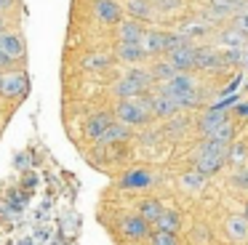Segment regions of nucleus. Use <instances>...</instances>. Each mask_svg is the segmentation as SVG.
Masks as SVG:
<instances>
[{"mask_svg":"<svg viewBox=\"0 0 248 245\" xmlns=\"http://www.w3.org/2000/svg\"><path fill=\"white\" fill-rule=\"evenodd\" d=\"M131 181H136V186H147L150 176H147V173H134L131 179H125V184H131ZM125 184H123V186H125Z\"/></svg>","mask_w":248,"mask_h":245,"instance_id":"34","label":"nucleus"},{"mask_svg":"<svg viewBox=\"0 0 248 245\" xmlns=\"http://www.w3.org/2000/svg\"><path fill=\"white\" fill-rule=\"evenodd\" d=\"M0 51L8 53V56H14V59H22L24 56L22 35H16V32H0Z\"/></svg>","mask_w":248,"mask_h":245,"instance_id":"12","label":"nucleus"},{"mask_svg":"<svg viewBox=\"0 0 248 245\" xmlns=\"http://www.w3.org/2000/svg\"><path fill=\"white\" fill-rule=\"evenodd\" d=\"M198 67L200 69H221V67H227L224 53L214 51V48H198Z\"/></svg>","mask_w":248,"mask_h":245,"instance_id":"14","label":"nucleus"},{"mask_svg":"<svg viewBox=\"0 0 248 245\" xmlns=\"http://www.w3.org/2000/svg\"><path fill=\"white\" fill-rule=\"evenodd\" d=\"M93 14H96V19L104 21V24H115V21H120L123 11H120V3H115V0H99Z\"/></svg>","mask_w":248,"mask_h":245,"instance_id":"13","label":"nucleus"},{"mask_svg":"<svg viewBox=\"0 0 248 245\" xmlns=\"http://www.w3.org/2000/svg\"><path fill=\"white\" fill-rule=\"evenodd\" d=\"M30 91V77L22 69H3L0 72V96L3 99H22Z\"/></svg>","mask_w":248,"mask_h":245,"instance_id":"4","label":"nucleus"},{"mask_svg":"<svg viewBox=\"0 0 248 245\" xmlns=\"http://www.w3.org/2000/svg\"><path fill=\"white\" fill-rule=\"evenodd\" d=\"M224 122H230V120L224 117V112H221V109H214V112H208V115L200 117V120H198V128L203 131V136H211V133H214L216 128H221Z\"/></svg>","mask_w":248,"mask_h":245,"instance_id":"16","label":"nucleus"},{"mask_svg":"<svg viewBox=\"0 0 248 245\" xmlns=\"http://www.w3.org/2000/svg\"><path fill=\"white\" fill-rule=\"evenodd\" d=\"M125 138H131V125L115 120L112 125L104 131V136L99 138V144H102V147H112V144H120V141H125Z\"/></svg>","mask_w":248,"mask_h":245,"instance_id":"11","label":"nucleus"},{"mask_svg":"<svg viewBox=\"0 0 248 245\" xmlns=\"http://www.w3.org/2000/svg\"><path fill=\"white\" fill-rule=\"evenodd\" d=\"M232 184H235L237 189H248V168L237 170V173L232 176Z\"/></svg>","mask_w":248,"mask_h":245,"instance_id":"30","label":"nucleus"},{"mask_svg":"<svg viewBox=\"0 0 248 245\" xmlns=\"http://www.w3.org/2000/svg\"><path fill=\"white\" fill-rule=\"evenodd\" d=\"M160 232H171V234H176L179 232V227H182V216H179L176 211H163V216L157 218V224H155Z\"/></svg>","mask_w":248,"mask_h":245,"instance_id":"21","label":"nucleus"},{"mask_svg":"<svg viewBox=\"0 0 248 245\" xmlns=\"http://www.w3.org/2000/svg\"><path fill=\"white\" fill-rule=\"evenodd\" d=\"M112 64V56L109 53H88L86 59H83V67L86 69H104Z\"/></svg>","mask_w":248,"mask_h":245,"instance_id":"25","label":"nucleus"},{"mask_svg":"<svg viewBox=\"0 0 248 245\" xmlns=\"http://www.w3.org/2000/svg\"><path fill=\"white\" fill-rule=\"evenodd\" d=\"M120 232H123L128 240H141V237H147V232H150V224H147L141 216H125L123 221H120Z\"/></svg>","mask_w":248,"mask_h":245,"instance_id":"9","label":"nucleus"},{"mask_svg":"<svg viewBox=\"0 0 248 245\" xmlns=\"http://www.w3.org/2000/svg\"><path fill=\"white\" fill-rule=\"evenodd\" d=\"M16 61H19V59H14V56H8V53L0 51V72H3V69H11Z\"/></svg>","mask_w":248,"mask_h":245,"instance_id":"33","label":"nucleus"},{"mask_svg":"<svg viewBox=\"0 0 248 245\" xmlns=\"http://www.w3.org/2000/svg\"><path fill=\"white\" fill-rule=\"evenodd\" d=\"M246 157V149H240V147H232V152H230V160H243Z\"/></svg>","mask_w":248,"mask_h":245,"instance_id":"37","label":"nucleus"},{"mask_svg":"<svg viewBox=\"0 0 248 245\" xmlns=\"http://www.w3.org/2000/svg\"><path fill=\"white\" fill-rule=\"evenodd\" d=\"M150 245H179V240H176V234H171V232L155 229V232L150 234Z\"/></svg>","mask_w":248,"mask_h":245,"instance_id":"26","label":"nucleus"},{"mask_svg":"<svg viewBox=\"0 0 248 245\" xmlns=\"http://www.w3.org/2000/svg\"><path fill=\"white\" fill-rule=\"evenodd\" d=\"M163 93L171 96L182 109H184V107H195V104H198V85H195V80L189 77L187 72H179L173 80L163 83Z\"/></svg>","mask_w":248,"mask_h":245,"instance_id":"2","label":"nucleus"},{"mask_svg":"<svg viewBox=\"0 0 248 245\" xmlns=\"http://www.w3.org/2000/svg\"><path fill=\"white\" fill-rule=\"evenodd\" d=\"M176 75H179V69L173 67V64L168 61V59H166V61H160V64H155V67H152V77H155V80H160V83H168V80H173Z\"/></svg>","mask_w":248,"mask_h":245,"instance_id":"23","label":"nucleus"},{"mask_svg":"<svg viewBox=\"0 0 248 245\" xmlns=\"http://www.w3.org/2000/svg\"><path fill=\"white\" fill-rule=\"evenodd\" d=\"M152 83V75L144 72V69H134V72L123 75V77L115 83V96L118 99H136V96L147 93V88H150Z\"/></svg>","mask_w":248,"mask_h":245,"instance_id":"3","label":"nucleus"},{"mask_svg":"<svg viewBox=\"0 0 248 245\" xmlns=\"http://www.w3.org/2000/svg\"><path fill=\"white\" fill-rule=\"evenodd\" d=\"M205 179H208L205 173H200L198 168H192L189 173H184V176H182V181H179V184H182L187 192H200V189L205 186Z\"/></svg>","mask_w":248,"mask_h":245,"instance_id":"22","label":"nucleus"},{"mask_svg":"<svg viewBox=\"0 0 248 245\" xmlns=\"http://www.w3.org/2000/svg\"><path fill=\"white\" fill-rule=\"evenodd\" d=\"M166 43H168V32L152 30V32H147V35H144L141 48L147 51V56H150V53H166Z\"/></svg>","mask_w":248,"mask_h":245,"instance_id":"15","label":"nucleus"},{"mask_svg":"<svg viewBox=\"0 0 248 245\" xmlns=\"http://www.w3.org/2000/svg\"><path fill=\"white\" fill-rule=\"evenodd\" d=\"M205 30H208V24H205V21H200V19H192V21H187V24H184L179 32H184V35H195V32H200V35H203Z\"/></svg>","mask_w":248,"mask_h":245,"instance_id":"29","label":"nucleus"},{"mask_svg":"<svg viewBox=\"0 0 248 245\" xmlns=\"http://www.w3.org/2000/svg\"><path fill=\"white\" fill-rule=\"evenodd\" d=\"M232 24H235V30H240L243 35H248V16H243V14H237L235 19H232Z\"/></svg>","mask_w":248,"mask_h":245,"instance_id":"32","label":"nucleus"},{"mask_svg":"<svg viewBox=\"0 0 248 245\" xmlns=\"http://www.w3.org/2000/svg\"><path fill=\"white\" fill-rule=\"evenodd\" d=\"M189 237H192L195 245H205L211 240V232H208V227H205V224H198V227L192 229V234H189Z\"/></svg>","mask_w":248,"mask_h":245,"instance_id":"28","label":"nucleus"},{"mask_svg":"<svg viewBox=\"0 0 248 245\" xmlns=\"http://www.w3.org/2000/svg\"><path fill=\"white\" fill-rule=\"evenodd\" d=\"M147 99H150V112L152 115H157V117H171V115H176L182 107L176 104V101L171 99L168 93H147Z\"/></svg>","mask_w":248,"mask_h":245,"instance_id":"7","label":"nucleus"},{"mask_svg":"<svg viewBox=\"0 0 248 245\" xmlns=\"http://www.w3.org/2000/svg\"><path fill=\"white\" fill-rule=\"evenodd\" d=\"M96 3H99V0H96Z\"/></svg>","mask_w":248,"mask_h":245,"instance_id":"42","label":"nucleus"},{"mask_svg":"<svg viewBox=\"0 0 248 245\" xmlns=\"http://www.w3.org/2000/svg\"><path fill=\"white\" fill-rule=\"evenodd\" d=\"M118 56L123 59V61H141V59L147 56V51L141 48V43H120Z\"/></svg>","mask_w":248,"mask_h":245,"instance_id":"20","label":"nucleus"},{"mask_svg":"<svg viewBox=\"0 0 248 245\" xmlns=\"http://www.w3.org/2000/svg\"><path fill=\"white\" fill-rule=\"evenodd\" d=\"M227 234L232 240H237V243H243L248 237V218L246 216H230L227 218Z\"/></svg>","mask_w":248,"mask_h":245,"instance_id":"18","label":"nucleus"},{"mask_svg":"<svg viewBox=\"0 0 248 245\" xmlns=\"http://www.w3.org/2000/svg\"><path fill=\"white\" fill-rule=\"evenodd\" d=\"M166 208L160 205V200H141L139 202V216L144 218L147 224H157V218L163 216Z\"/></svg>","mask_w":248,"mask_h":245,"instance_id":"19","label":"nucleus"},{"mask_svg":"<svg viewBox=\"0 0 248 245\" xmlns=\"http://www.w3.org/2000/svg\"><path fill=\"white\" fill-rule=\"evenodd\" d=\"M230 141H216V138H205L203 144H200L198 154H195V168L200 170V173L211 176L216 173V170L221 168V165L230 160Z\"/></svg>","mask_w":248,"mask_h":245,"instance_id":"1","label":"nucleus"},{"mask_svg":"<svg viewBox=\"0 0 248 245\" xmlns=\"http://www.w3.org/2000/svg\"><path fill=\"white\" fill-rule=\"evenodd\" d=\"M240 56H243V48H227L224 51V61L227 64H240Z\"/></svg>","mask_w":248,"mask_h":245,"instance_id":"31","label":"nucleus"},{"mask_svg":"<svg viewBox=\"0 0 248 245\" xmlns=\"http://www.w3.org/2000/svg\"><path fill=\"white\" fill-rule=\"evenodd\" d=\"M232 136H235V128H232V122H224L221 128H216L211 136H205V138H216V141H230L232 144Z\"/></svg>","mask_w":248,"mask_h":245,"instance_id":"27","label":"nucleus"},{"mask_svg":"<svg viewBox=\"0 0 248 245\" xmlns=\"http://www.w3.org/2000/svg\"><path fill=\"white\" fill-rule=\"evenodd\" d=\"M168 61H171L179 72H189V69L198 67V48H195V46L179 48V51L168 53Z\"/></svg>","mask_w":248,"mask_h":245,"instance_id":"8","label":"nucleus"},{"mask_svg":"<svg viewBox=\"0 0 248 245\" xmlns=\"http://www.w3.org/2000/svg\"><path fill=\"white\" fill-rule=\"evenodd\" d=\"M115 117H118L120 122L134 128V125H144L152 115L147 112V107L141 104L139 99H120L118 107H115Z\"/></svg>","mask_w":248,"mask_h":245,"instance_id":"5","label":"nucleus"},{"mask_svg":"<svg viewBox=\"0 0 248 245\" xmlns=\"http://www.w3.org/2000/svg\"><path fill=\"white\" fill-rule=\"evenodd\" d=\"M237 14L248 16V0H243V3H240V11H237Z\"/></svg>","mask_w":248,"mask_h":245,"instance_id":"38","label":"nucleus"},{"mask_svg":"<svg viewBox=\"0 0 248 245\" xmlns=\"http://www.w3.org/2000/svg\"><path fill=\"white\" fill-rule=\"evenodd\" d=\"M112 122H115V115H109V112H96V115H91V117L86 120V125H83V133H86V138H93V141H99V138L104 136V131H107Z\"/></svg>","mask_w":248,"mask_h":245,"instance_id":"6","label":"nucleus"},{"mask_svg":"<svg viewBox=\"0 0 248 245\" xmlns=\"http://www.w3.org/2000/svg\"><path fill=\"white\" fill-rule=\"evenodd\" d=\"M219 43L224 48H243V43H246V35H243L240 30H227V32H221V37H219Z\"/></svg>","mask_w":248,"mask_h":245,"instance_id":"24","label":"nucleus"},{"mask_svg":"<svg viewBox=\"0 0 248 245\" xmlns=\"http://www.w3.org/2000/svg\"><path fill=\"white\" fill-rule=\"evenodd\" d=\"M184 128H187V117H179V120H173L171 125H168V131H171V133H176V131L182 133Z\"/></svg>","mask_w":248,"mask_h":245,"instance_id":"35","label":"nucleus"},{"mask_svg":"<svg viewBox=\"0 0 248 245\" xmlns=\"http://www.w3.org/2000/svg\"><path fill=\"white\" fill-rule=\"evenodd\" d=\"M0 32H3V16H0Z\"/></svg>","mask_w":248,"mask_h":245,"instance_id":"40","label":"nucleus"},{"mask_svg":"<svg viewBox=\"0 0 248 245\" xmlns=\"http://www.w3.org/2000/svg\"><path fill=\"white\" fill-rule=\"evenodd\" d=\"M118 35H120V43H141L147 32H144V27H141V21L125 19V21H120Z\"/></svg>","mask_w":248,"mask_h":245,"instance_id":"10","label":"nucleus"},{"mask_svg":"<svg viewBox=\"0 0 248 245\" xmlns=\"http://www.w3.org/2000/svg\"><path fill=\"white\" fill-rule=\"evenodd\" d=\"M8 5H11V0H0V11H3V8H8Z\"/></svg>","mask_w":248,"mask_h":245,"instance_id":"39","label":"nucleus"},{"mask_svg":"<svg viewBox=\"0 0 248 245\" xmlns=\"http://www.w3.org/2000/svg\"><path fill=\"white\" fill-rule=\"evenodd\" d=\"M246 218H248V208H246Z\"/></svg>","mask_w":248,"mask_h":245,"instance_id":"41","label":"nucleus"},{"mask_svg":"<svg viewBox=\"0 0 248 245\" xmlns=\"http://www.w3.org/2000/svg\"><path fill=\"white\" fill-rule=\"evenodd\" d=\"M157 5H160L163 11H168V8H179V5H182V0H157Z\"/></svg>","mask_w":248,"mask_h":245,"instance_id":"36","label":"nucleus"},{"mask_svg":"<svg viewBox=\"0 0 248 245\" xmlns=\"http://www.w3.org/2000/svg\"><path fill=\"white\" fill-rule=\"evenodd\" d=\"M125 8H128L131 19H136V21H150L155 16V8H152L150 0H128Z\"/></svg>","mask_w":248,"mask_h":245,"instance_id":"17","label":"nucleus"}]
</instances>
